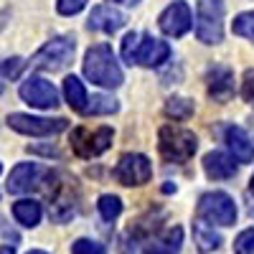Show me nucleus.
<instances>
[{"mask_svg":"<svg viewBox=\"0 0 254 254\" xmlns=\"http://www.w3.org/2000/svg\"><path fill=\"white\" fill-rule=\"evenodd\" d=\"M84 74L92 84L104 89H117L122 84V69L107 44H97L84 56Z\"/></svg>","mask_w":254,"mask_h":254,"instance_id":"obj_1","label":"nucleus"},{"mask_svg":"<svg viewBox=\"0 0 254 254\" xmlns=\"http://www.w3.org/2000/svg\"><path fill=\"white\" fill-rule=\"evenodd\" d=\"M198 147L196 135L186 130V127H176V125H165L158 132V150L168 163H186L193 158Z\"/></svg>","mask_w":254,"mask_h":254,"instance_id":"obj_2","label":"nucleus"},{"mask_svg":"<svg viewBox=\"0 0 254 254\" xmlns=\"http://www.w3.org/2000/svg\"><path fill=\"white\" fill-rule=\"evenodd\" d=\"M196 36L203 44H219L224 38V0H198Z\"/></svg>","mask_w":254,"mask_h":254,"instance_id":"obj_3","label":"nucleus"},{"mask_svg":"<svg viewBox=\"0 0 254 254\" xmlns=\"http://www.w3.org/2000/svg\"><path fill=\"white\" fill-rule=\"evenodd\" d=\"M74 49H76L74 38L56 36V38H51L49 44H44L36 51V56L31 59V66L41 69V71H59V69H64L71 61Z\"/></svg>","mask_w":254,"mask_h":254,"instance_id":"obj_4","label":"nucleus"},{"mask_svg":"<svg viewBox=\"0 0 254 254\" xmlns=\"http://www.w3.org/2000/svg\"><path fill=\"white\" fill-rule=\"evenodd\" d=\"M198 216L208 224L231 226L237 221V203L224 190H208L198 198Z\"/></svg>","mask_w":254,"mask_h":254,"instance_id":"obj_5","label":"nucleus"},{"mask_svg":"<svg viewBox=\"0 0 254 254\" xmlns=\"http://www.w3.org/2000/svg\"><path fill=\"white\" fill-rule=\"evenodd\" d=\"M8 127L15 132H23V135H33V137H49V135H59L66 130V120L64 117H33V115H20L13 112L5 117Z\"/></svg>","mask_w":254,"mask_h":254,"instance_id":"obj_6","label":"nucleus"},{"mask_svg":"<svg viewBox=\"0 0 254 254\" xmlns=\"http://www.w3.org/2000/svg\"><path fill=\"white\" fill-rule=\"evenodd\" d=\"M112 127H97V130H87V127H76L71 132V147L79 158H97L112 145Z\"/></svg>","mask_w":254,"mask_h":254,"instance_id":"obj_7","label":"nucleus"},{"mask_svg":"<svg viewBox=\"0 0 254 254\" xmlns=\"http://www.w3.org/2000/svg\"><path fill=\"white\" fill-rule=\"evenodd\" d=\"M153 178V165L140 153H127L115 165V181L122 186H145Z\"/></svg>","mask_w":254,"mask_h":254,"instance_id":"obj_8","label":"nucleus"},{"mask_svg":"<svg viewBox=\"0 0 254 254\" xmlns=\"http://www.w3.org/2000/svg\"><path fill=\"white\" fill-rule=\"evenodd\" d=\"M44 178H49V171L38 163H18L8 181H5V190L8 193H28V190L38 188L44 183Z\"/></svg>","mask_w":254,"mask_h":254,"instance_id":"obj_9","label":"nucleus"},{"mask_svg":"<svg viewBox=\"0 0 254 254\" xmlns=\"http://www.w3.org/2000/svg\"><path fill=\"white\" fill-rule=\"evenodd\" d=\"M20 97H23L26 104L36 110H54L59 104V92L51 81L41 79V76H31L20 84Z\"/></svg>","mask_w":254,"mask_h":254,"instance_id":"obj_10","label":"nucleus"},{"mask_svg":"<svg viewBox=\"0 0 254 254\" xmlns=\"http://www.w3.org/2000/svg\"><path fill=\"white\" fill-rule=\"evenodd\" d=\"M158 26L165 36H173V38H181L190 31L193 26V18H190V8L183 3V0H176L171 3L158 18Z\"/></svg>","mask_w":254,"mask_h":254,"instance_id":"obj_11","label":"nucleus"},{"mask_svg":"<svg viewBox=\"0 0 254 254\" xmlns=\"http://www.w3.org/2000/svg\"><path fill=\"white\" fill-rule=\"evenodd\" d=\"M171 59V46L160 38H153V36H140V44H137V51H135V64L140 66H160L163 61Z\"/></svg>","mask_w":254,"mask_h":254,"instance_id":"obj_12","label":"nucleus"},{"mask_svg":"<svg viewBox=\"0 0 254 254\" xmlns=\"http://www.w3.org/2000/svg\"><path fill=\"white\" fill-rule=\"evenodd\" d=\"M206 87H208V97L214 102H229L231 94H234V71L216 64L206 74Z\"/></svg>","mask_w":254,"mask_h":254,"instance_id":"obj_13","label":"nucleus"},{"mask_svg":"<svg viewBox=\"0 0 254 254\" xmlns=\"http://www.w3.org/2000/svg\"><path fill=\"white\" fill-rule=\"evenodd\" d=\"M224 140H226L229 150H231L237 163H252L254 160V142L249 140V135L239 125H229L224 130Z\"/></svg>","mask_w":254,"mask_h":254,"instance_id":"obj_14","label":"nucleus"},{"mask_svg":"<svg viewBox=\"0 0 254 254\" xmlns=\"http://www.w3.org/2000/svg\"><path fill=\"white\" fill-rule=\"evenodd\" d=\"M125 26V15L112 8V5H97L87 20V28L89 31H99V33H115Z\"/></svg>","mask_w":254,"mask_h":254,"instance_id":"obj_15","label":"nucleus"},{"mask_svg":"<svg viewBox=\"0 0 254 254\" xmlns=\"http://www.w3.org/2000/svg\"><path fill=\"white\" fill-rule=\"evenodd\" d=\"M203 171L208 178H214V181H226L237 173V165H234V158H229L226 153H208L203 158Z\"/></svg>","mask_w":254,"mask_h":254,"instance_id":"obj_16","label":"nucleus"},{"mask_svg":"<svg viewBox=\"0 0 254 254\" xmlns=\"http://www.w3.org/2000/svg\"><path fill=\"white\" fill-rule=\"evenodd\" d=\"M181 244H183V229L181 226H173L163 231L160 237H155L150 244L145 247L142 254H178L181 252Z\"/></svg>","mask_w":254,"mask_h":254,"instance_id":"obj_17","label":"nucleus"},{"mask_svg":"<svg viewBox=\"0 0 254 254\" xmlns=\"http://www.w3.org/2000/svg\"><path fill=\"white\" fill-rule=\"evenodd\" d=\"M64 94H66V102H69L71 110H76L81 115L87 112L89 97H87V89H84L81 79H76V76H66V79H64Z\"/></svg>","mask_w":254,"mask_h":254,"instance_id":"obj_18","label":"nucleus"},{"mask_svg":"<svg viewBox=\"0 0 254 254\" xmlns=\"http://www.w3.org/2000/svg\"><path fill=\"white\" fill-rule=\"evenodd\" d=\"M41 203L33 201V198H23V201H18L13 203V216L18 224H23V226H36L41 221Z\"/></svg>","mask_w":254,"mask_h":254,"instance_id":"obj_19","label":"nucleus"},{"mask_svg":"<svg viewBox=\"0 0 254 254\" xmlns=\"http://www.w3.org/2000/svg\"><path fill=\"white\" fill-rule=\"evenodd\" d=\"M193 239H196V244H198L201 252H214V249H219V244H221V237L214 231V226H208V224H203V221H198V224L193 226Z\"/></svg>","mask_w":254,"mask_h":254,"instance_id":"obj_20","label":"nucleus"},{"mask_svg":"<svg viewBox=\"0 0 254 254\" xmlns=\"http://www.w3.org/2000/svg\"><path fill=\"white\" fill-rule=\"evenodd\" d=\"M165 115L173 117V120H188L193 115V102L186 99V97H171L165 102Z\"/></svg>","mask_w":254,"mask_h":254,"instance_id":"obj_21","label":"nucleus"},{"mask_svg":"<svg viewBox=\"0 0 254 254\" xmlns=\"http://www.w3.org/2000/svg\"><path fill=\"white\" fill-rule=\"evenodd\" d=\"M97 208H99V214H102L104 221H115L122 214V201L117 196H112V193H104V196H99Z\"/></svg>","mask_w":254,"mask_h":254,"instance_id":"obj_22","label":"nucleus"},{"mask_svg":"<svg viewBox=\"0 0 254 254\" xmlns=\"http://www.w3.org/2000/svg\"><path fill=\"white\" fill-rule=\"evenodd\" d=\"M112 112H117V99L107 94H97L89 99V107L84 115H112Z\"/></svg>","mask_w":254,"mask_h":254,"instance_id":"obj_23","label":"nucleus"},{"mask_svg":"<svg viewBox=\"0 0 254 254\" xmlns=\"http://www.w3.org/2000/svg\"><path fill=\"white\" fill-rule=\"evenodd\" d=\"M231 31H234L237 36H242V38H249L254 44V10L237 15L234 23H231Z\"/></svg>","mask_w":254,"mask_h":254,"instance_id":"obj_24","label":"nucleus"},{"mask_svg":"<svg viewBox=\"0 0 254 254\" xmlns=\"http://www.w3.org/2000/svg\"><path fill=\"white\" fill-rule=\"evenodd\" d=\"M137 44H140V33H127L125 38H122V59L127 61V64H130V66H132V64H135V51H137Z\"/></svg>","mask_w":254,"mask_h":254,"instance_id":"obj_25","label":"nucleus"},{"mask_svg":"<svg viewBox=\"0 0 254 254\" xmlns=\"http://www.w3.org/2000/svg\"><path fill=\"white\" fill-rule=\"evenodd\" d=\"M71 254H107V249L92 239H76L71 247Z\"/></svg>","mask_w":254,"mask_h":254,"instance_id":"obj_26","label":"nucleus"},{"mask_svg":"<svg viewBox=\"0 0 254 254\" xmlns=\"http://www.w3.org/2000/svg\"><path fill=\"white\" fill-rule=\"evenodd\" d=\"M23 66H26V61L20 59V56L5 59V61H3V79H5V81H13V79H18V74L23 71Z\"/></svg>","mask_w":254,"mask_h":254,"instance_id":"obj_27","label":"nucleus"},{"mask_svg":"<svg viewBox=\"0 0 254 254\" xmlns=\"http://www.w3.org/2000/svg\"><path fill=\"white\" fill-rule=\"evenodd\" d=\"M234 252L237 254H254V229H247L237 237L234 242Z\"/></svg>","mask_w":254,"mask_h":254,"instance_id":"obj_28","label":"nucleus"},{"mask_svg":"<svg viewBox=\"0 0 254 254\" xmlns=\"http://www.w3.org/2000/svg\"><path fill=\"white\" fill-rule=\"evenodd\" d=\"M84 5H87V0H59V3H56L61 15H76Z\"/></svg>","mask_w":254,"mask_h":254,"instance_id":"obj_29","label":"nucleus"},{"mask_svg":"<svg viewBox=\"0 0 254 254\" xmlns=\"http://www.w3.org/2000/svg\"><path fill=\"white\" fill-rule=\"evenodd\" d=\"M242 97H244L249 104H254V69H249V71L244 74V81H242Z\"/></svg>","mask_w":254,"mask_h":254,"instance_id":"obj_30","label":"nucleus"},{"mask_svg":"<svg viewBox=\"0 0 254 254\" xmlns=\"http://www.w3.org/2000/svg\"><path fill=\"white\" fill-rule=\"evenodd\" d=\"M112 3H125V5H137L140 0H112Z\"/></svg>","mask_w":254,"mask_h":254,"instance_id":"obj_31","label":"nucleus"},{"mask_svg":"<svg viewBox=\"0 0 254 254\" xmlns=\"http://www.w3.org/2000/svg\"><path fill=\"white\" fill-rule=\"evenodd\" d=\"M3 254H13V247H8V244H5V247H3Z\"/></svg>","mask_w":254,"mask_h":254,"instance_id":"obj_32","label":"nucleus"},{"mask_svg":"<svg viewBox=\"0 0 254 254\" xmlns=\"http://www.w3.org/2000/svg\"><path fill=\"white\" fill-rule=\"evenodd\" d=\"M28 254H49V252H41V249H36V252H28Z\"/></svg>","mask_w":254,"mask_h":254,"instance_id":"obj_33","label":"nucleus"},{"mask_svg":"<svg viewBox=\"0 0 254 254\" xmlns=\"http://www.w3.org/2000/svg\"><path fill=\"white\" fill-rule=\"evenodd\" d=\"M249 190H252V193H254V178H252V183H249Z\"/></svg>","mask_w":254,"mask_h":254,"instance_id":"obj_34","label":"nucleus"}]
</instances>
